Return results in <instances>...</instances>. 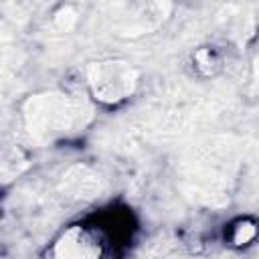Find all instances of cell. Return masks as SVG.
Here are the masks:
<instances>
[{"instance_id":"obj_1","label":"cell","mask_w":259,"mask_h":259,"mask_svg":"<svg viewBox=\"0 0 259 259\" xmlns=\"http://www.w3.org/2000/svg\"><path fill=\"white\" fill-rule=\"evenodd\" d=\"M83 107L67 95H38L26 103V127L34 140H53L83 125Z\"/></svg>"},{"instance_id":"obj_2","label":"cell","mask_w":259,"mask_h":259,"mask_svg":"<svg viewBox=\"0 0 259 259\" xmlns=\"http://www.w3.org/2000/svg\"><path fill=\"white\" fill-rule=\"evenodd\" d=\"M136 73L123 63H101L91 69V85L95 95L105 101H117L132 93Z\"/></svg>"},{"instance_id":"obj_3","label":"cell","mask_w":259,"mask_h":259,"mask_svg":"<svg viewBox=\"0 0 259 259\" xmlns=\"http://www.w3.org/2000/svg\"><path fill=\"white\" fill-rule=\"evenodd\" d=\"M99 245L81 229H71L55 247L57 259H95Z\"/></svg>"}]
</instances>
